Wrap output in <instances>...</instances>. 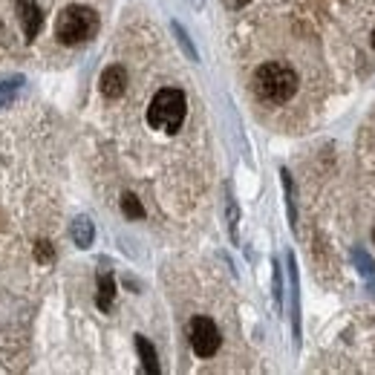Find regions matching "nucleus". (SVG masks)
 I'll use <instances>...</instances> for the list:
<instances>
[{"label":"nucleus","instance_id":"1","mask_svg":"<svg viewBox=\"0 0 375 375\" xmlns=\"http://www.w3.org/2000/svg\"><path fill=\"white\" fill-rule=\"evenodd\" d=\"M254 93L260 101L266 104H286L291 95L298 93V73L286 64H277V61H269L257 66L254 73Z\"/></svg>","mask_w":375,"mask_h":375},{"label":"nucleus","instance_id":"2","mask_svg":"<svg viewBox=\"0 0 375 375\" xmlns=\"http://www.w3.org/2000/svg\"><path fill=\"white\" fill-rule=\"evenodd\" d=\"M185 110H188V104H185L182 90L165 87L154 95V101L147 107V124L162 133H176L185 121Z\"/></svg>","mask_w":375,"mask_h":375},{"label":"nucleus","instance_id":"3","mask_svg":"<svg viewBox=\"0 0 375 375\" xmlns=\"http://www.w3.org/2000/svg\"><path fill=\"white\" fill-rule=\"evenodd\" d=\"M95 32H99V15L90 6H66L55 21V38L66 47H75L81 40L93 38Z\"/></svg>","mask_w":375,"mask_h":375},{"label":"nucleus","instance_id":"4","mask_svg":"<svg viewBox=\"0 0 375 375\" xmlns=\"http://www.w3.org/2000/svg\"><path fill=\"white\" fill-rule=\"evenodd\" d=\"M191 346L199 358H211L219 350V329L211 317H193L191 321Z\"/></svg>","mask_w":375,"mask_h":375},{"label":"nucleus","instance_id":"5","mask_svg":"<svg viewBox=\"0 0 375 375\" xmlns=\"http://www.w3.org/2000/svg\"><path fill=\"white\" fill-rule=\"evenodd\" d=\"M128 90V69L124 66H107L101 73V93L107 99H119V95Z\"/></svg>","mask_w":375,"mask_h":375},{"label":"nucleus","instance_id":"6","mask_svg":"<svg viewBox=\"0 0 375 375\" xmlns=\"http://www.w3.org/2000/svg\"><path fill=\"white\" fill-rule=\"evenodd\" d=\"M18 12H21V23L26 38H35L40 29V9L35 0H18Z\"/></svg>","mask_w":375,"mask_h":375},{"label":"nucleus","instance_id":"7","mask_svg":"<svg viewBox=\"0 0 375 375\" xmlns=\"http://www.w3.org/2000/svg\"><path fill=\"white\" fill-rule=\"evenodd\" d=\"M136 350H138V355H142V364H145V372H159V361H156V350L150 346V341L147 338H142V335H136Z\"/></svg>","mask_w":375,"mask_h":375},{"label":"nucleus","instance_id":"8","mask_svg":"<svg viewBox=\"0 0 375 375\" xmlns=\"http://www.w3.org/2000/svg\"><path fill=\"white\" fill-rule=\"evenodd\" d=\"M113 295H116L113 277H110V274H101V280H99V309H110V303H113Z\"/></svg>","mask_w":375,"mask_h":375},{"label":"nucleus","instance_id":"9","mask_svg":"<svg viewBox=\"0 0 375 375\" xmlns=\"http://www.w3.org/2000/svg\"><path fill=\"white\" fill-rule=\"evenodd\" d=\"M73 240L81 245V248H87L93 243V222L90 219H78L75 226H73Z\"/></svg>","mask_w":375,"mask_h":375},{"label":"nucleus","instance_id":"10","mask_svg":"<svg viewBox=\"0 0 375 375\" xmlns=\"http://www.w3.org/2000/svg\"><path fill=\"white\" fill-rule=\"evenodd\" d=\"M121 211H124V217H130V219H142L145 217V208H142V202L133 197V193H124V197H121Z\"/></svg>","mask_w":375,"mask_h":375},{"label":"nucleus","instance_id":"11","mask_svg":"<svg viewBox=\"0 0 375 375\" xmlns=\"http://www.w3.org/2000/svg\"><path fill=\"white\" fill-rule=\"evenodd\" d=\"M173 32H176V38H179V44L185 47L188 58H191V61H197V49L191 47V40H188V32H185V29H182V26H179V23H173Z\"/></svg>","mask_w":375,"mask_h":375},{"label":"nucleus","instance_id":"12","mask_svg":"<svg viewBox=\"0 0 375 375\" xmlns=\"http://www.w3.org/2000/svg\"><path fill=\"white\" fill-rule=\"evenodd\" d=\"M38 260L40 263H49L52 260V245L49 243H38Z\"/></svg>","mask_w":375,"mask_h":375},{"label":"nucleus","instance_id":"13","mask_svg":"<svg viewBox=\"0 0 375 375\" xmlns=\"http://www.w3.org/2000/svg\"><path fill=\"white\" fill-rule=\"evenodd\" d=\"M228 226H231V234L237 237V205L228 202Z\"/></svg>","mask_w":375,"mask_h":375},{"label":"nucleus","instance_id":"14","mask_svg":"<svg viewBox=\"0 0 375 375\" xmlns=\"http://www.w3.org/2000/svg\"><path fill=\"white\" fill-rule=\"evenodd\" d=\"M222 3H226L228 9H243V6L248 3V0H222Z\"/></svg>","mask_w":375,"mask_h":375},{"label":"nucleus","instance_id":"15","mask_svg":"<svg viewBox=\"0 0 375 375\" xmlns=\"http://www.w3.org/2000/svg\"><path fill=\"white\" fill-rule=\"evenodd\" d=\"M372 49H375V29H372Z\"/></svg>","mask_w":375,"mask_h":375},{"label":"nucleus","instance_id":"16","mask_svg":"<svg viewBox=\"0 0 375 375\" xmlns=\"http://www.w3.org/2000/svg\"><path fill=\"white\" fill-rule=\"evenodd\" d=\"M372 240H375V231H372Z\"/></svg>","mask_w":375,"mask_h":375}]
</instances>
